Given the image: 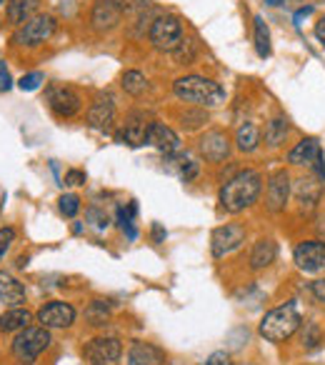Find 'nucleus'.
<instances>
[{"label":"nucleus","mask_w":325,"mask_h":365,"mask_svg":"<svg viewBox=\"0 0 325 365\" xmlns=\"http://www.w3.org/2000/svg\"><path fill=\"white\" fill-rule=\"evenodd\" d=\"M200 365H233V360H230V355L225 353V350H215V353H210Z\"/></svg>","instance_id":"obj_36"},{"label":"nucleus","mask_w":325,"mask_h":365,"mask_svg":"<svg viewBox=\"0 0 325 365\" xmlns=\"http://www.w3.org/2000/svg\"><path fill=\"white\" fill-rule=\"evenodd\" d=\"M120 86L128 96H143V93L148 91V78L143 76L140 71H128V73H123Z\"/></svg>","instance_id":"obj_26"},{"label":"nucleus","mask_w":325,"mask_h":365,"mask_svg":"<svg viewBox=\"0 0 325 365\" xmlns=\"http://www.w3.org/2000/svg\"><path fill=\"white\" fill-rule=\"evenodd\" d=\"M315 38H318V41L323 43V48H325V18H320V21L315 23Z\"/></svg>","instance_id":"obj_42"},{"label":"nucleus","mask_w":325,"mask_h":365,"mask_svg":"<svg viewBox=\"0 0 325 365\" xmlns=\"http://www.w3.org/2000/svg\"><path fill=\"white\" fill-rule=\"evenodd\" d=\"M162 363H165V353L158 345L135 340L128 348V365H162Z\"/></svg>","instance_id":"obj_17"},{"label":"nucleus","mask_w":325,"mask_h":365,"mask_svg":"<svg viewBox=\"0 0 325 365\" xmlns=\"http://www.w3.org/2000/svg\"><path fill=\"white\" fill-rule=\"evenodd\" d=\"M153 240H155V243H162V240H165V230H162L160 225H153Z\"/></svg>","instance_id":"obj_44"},{"label":"nucleus","mask_w":325,"mask_h":365,"mask_svg":"<svg viewBox=\"0 0 325 365\" xmlns=\"http://www.w3.org/2000/svg\"><path fill=\"white\" fill-rule=\"evenodd\" d=\"M58 208H61V213L66 215V218H76L78 210H81V198L73 195V193L63 195V198L58 200Z\"/></svg>","instance_id":"obj_32"},{"label":"nucleus","mask_w":325,"mask_h":365,"mask_svg":"<svg viewBox=\"0 0 325 365\" xmlns=\"http://www.w3.org/2000/svg\"><path fill=\"white\" fill-rule=\"evenodd\" d=\"M145 145H153L158 148L160 153H165V155H173V153L180 150V138L175 135V130H170L165 123H158L153 120L150 128H148V140Z\"/></svg>","instance_id":"obj_14"},{"label":"nucleus","mask_w":325,"mask_h":365,"mask_svg":"<svg viewBox=\"0 0 325 365\" xmlns=\"http://www.w3.org/2000/svg\"><path fill=\"white\" fill-rule=\"evenodd\" d=\"M113 123H115V103L110 96H100L88 110V125L96 130H110Z\"/></svg>","instance_id":"obj_15"},{"label":"nucleus","mask_w":325,"mask_h":365,"mask_svg":"<svg viewBox=\"0 0 325 365\" xmlns=\"http://www.w3.org/2000/svg\"><path fill=\"white\" fill-rule=\"evenodd\" d=\"M260 188H263V175L258 170H240L220 188V208L225 213H243L258 200Z\"/></svg>","instance_id":"obj_1"},{"label":"nucleus","mask_w":325,"mask_h":365,"mask_svg":"<svg viewBox=\"0 0 325 365\" xmlns=\"http://www.w3.org/2000/svg\"><path fill=\"white\" fill-rule=\"evenodd\" d=\"M313 165H315V170H318V178H323V180H325V155H323V153L315 158Z\"/></svg>","instance_id":"obj_43"},{"label":"nucleus","mask_w":325,"mask_h":365,"mask_svg":"<svg viewBox=\"0 0 325 365\" xmlns=\"http://www.w3.org/2000/svg\"><path fill=\"white\" fill-rule=\"evenodd\" d=\"M135 213H138L135 203H128V208L118 210V225H120L123 233H128V238H130V240L138 238V230L133 228V218H135Z\"/></svg>","instance_id":"obj_29"},{"label":"nucleus","mask_w":325,"mask_h":365,"mask_svg":"<svg viewBox=\"0 0 325 365\" xmlns=\"http://www.w3.org/2000/svg\"><path fill=\"white\" fill-rule=\"evenodd\" d=\"M275 255H278V248H275L273 240H268V238L258 240V243H255V248H253V253H250V268H253V270L268 268V265L275 260Z\"/></svg>","instance_id":"obj_22"},{"label":"nucleus","mask_w":325,"mask_h":365,"mask_svg":"<svg viewBox=\"0 0 325 365\" xmlns=\"http://www.w3.org/2000/svg\"><path fill=\"white\" fill-rule=\"evenodd\" d=\"M148 128H150V123L145 120V115H143V113H133V115L125 120V128H123V133L118 135V140L128 143V145H133V148L145 145Z\"/></svg>","instance_id":"obj_19"},{"label":"nucleus","mask_w":325,"mask_h":365,"mask_svg":"<svg viewBox=\"0 0 325 365\" xmlns=\"http://www.w3.org/2000/svg\"><path fill=\"white\" fill-rule=\"evenodd\" d=\"M48 108L58 118H73L81 110V96L68 86H51L48 88Z\"/></svg>","instance_id":"obj_10"},{"label":"nucleus","mask_w":325,"mask_h":365,"mask_svg":"<svg viewBox=\"0 0 325 365\" xmlns=\"http://www.w3.org/2000/svg\"><path fill=\"white\" fill-rule=\"evenodd\" d=\"M3 203H6V193L0 190V208H3Z\"/></svg>","instance_id":"obj_47"},{"label":"nucleus","mask_w":325,"mask_h":365,"mask_svg":"<svg viewBox=\"0 0 325 365\" xmlns=\"http://www.w3.org/2000/svg\"><path fill=\"white\" fill-rule=\"evenodd\" d=\"M255 26H253V31H255V51H258V56L260 58H268L270 56V31H268V26H265V21L260 16H255Z\"/></svg>","instance_id":"obj_28"},{"label":"nucleus","mask_w":325,"mask_h":365,"mask_svg":"<svg viewBox=\"0 0 325 365\" xmlns=\"http://www.w3.org/2000/svg\"><path fill=\"white\" fill-rule=\"evenodd\" d=\"M33 320V315L26 308H11L8 313L0 315V330L3 333H13V330L28 328V323Z\"/></svg>","instance_id":"obj_25"},{"label":"nucleus","mask_w":325,"mask_h":365,"mask_svg":"<svg viewBox=\"0 0 325 365\" xmlns=\"http://www.w3.org/2000/svg\"><path fill=\"white\" fill-rule=\"evenodd\" d=\"M295 200L300 203L303 210H313L320 203V195H323V182H318L315 178H298L293 185Z\"/></svg>","instance_id":"obj_18"},{"label":"nucleus","mask_w":325,"mask_h":365,"mask_svg":"<svg viewBox=\"0 0 325 365\" xmlns=\"http://www.w3.org/2000/svg\"><path fill=\"white\" fill-rule=\"evenodd\" d=\"M290 198V175L285 170H278L270 175L268 180V195H265V203H268L270 213H280L285 210Z\"/></svg>","instance_id":"obj_13"},{"label":"nucleus","mask_w":325,"mask_h":365,"mask_svg":"<svg viewBox=\"0 0 325 365\" xmlns=\"http://www.w3.org/2000/svg\"><path fill=\"white\" fill-rule=\"evenodd\" d=\"M198 173H200L198 163H195V160H185L183 168H180V180H183V182L195 180V178H198Z\"/></svg>","instance_id":"obj_35"},{"label":"nucleus","mask_w":325,"mask_h":365,"mask_svg":"<svg viewBox=\"0 0 325 365\" xmlns=\"http://www.w3.org/2000/svg\"><path fill=\"white\" fill-rule=\"evenodd\" d=\"M13 88V78L11 73H8V68L0 63V93H8Z\"/></svg>","instance_id":"obj_39"},{"label":"nucleus","mask_w":325,"mask_h":365,"mask_svg":"<svg viewBox=\"0 0 325 365\" xmlns=\"http://www.w3.org/2000/svg\"><path fill=\"white\" fill-rule=\"evenodd\" d=\"M86 318L91 320V325H105L108 318H110V308H108L103 300H96V303H91V308L86 310Z\"/></svg>","instance_id":"obj_30"},{"label":"nucleus","mask_w":325,"mask_h":365,"mask_svg":"<svg viewBox=\"0 0 325 365\" xmlns=\"http://www.w3.org/2000/svg\"><path fill=\"white\" fill-rule=\"evenodd\" d=\"M235 143H238V150L253 153L255 148L260 145V128L255 125V123L245 120L243 125L238 128V133H235Z\"/></svg>","instance_id":"obj_24"},{"label":"nucleus","mask_w":325,"mask_h":365,"mask_svg":"<svg viewBox=\"0 0 325 365\" xmlns=\"http://www.w3.org/2000/svg\"><path fill=\"white\" fill-rule=\"evenodd\" d=\"M285 135H288V120H285V118H273V120L265 125V143H268L270 148H278L280 143L285 140Z\"/></svg>","instance_id":"obj_27"},{"label":"nucleus","mask_w":325,"mask_h":365,"mask_svg":"<svg viewBox=\"0 0 325 365\" xmlns=\"http://www.w3.org/2000/svg\"><path fill=\"white\" fill-rule=\"evenodd\" d=\"M86 182V173L83 170H68L66 173V185H83Z\"/></svg>","instance_id":"obj_40"},{"label":"nucleus","mask_w":325,"mask_h":365,"mask_svg":"<svg viewBox=\"0 0 325 365\" xmlns=\"http://www.w3.org/2000/svg\"><path fill=\"white\" fill-rule=\"evenodd\" d=\"M120 18H123L120 0H96V6H93L91 13V26L98 33H108L113 28H118Z\"/></svg>","instance_id":"obj_12"},{"label":"nucleus","mask_w":325,"mask_h":365,"mask_svg":"<svg viewBox=\"0 0 325 365\" xmlns=\"http://www.w3.org/2000/svg\"><path fill=\"white\" fill-rule=\"evenodd\" d=\"M38 323L48 330L56 328H71L76 323V308L71 303H63V300H53V303L43 305L38 310Z\"/></svg>","instance_id":"obj_8"},{"label":"nucleus","mask_w":325,"mask_h":365,"mask_svg":"<svg viewBox=\"0 0 325 365\" xmlns=\"http://www.w3.org/2000/svg\"><path fill=\"white\" fill-rule=\"evenodd\" d=\"M240 365H255V363H240Z\"/></svg>","instance_id":"obj_48"},{"label":"nucleus","mask_w":325,"mask_h":365,"mask_svg":"<svg viewBox=\"0 0 325 365\" xmlns=\"http://www.w3.org/2000/svg\"><path fill=\"white\" fill-rule=\"evenodd\" d=\"M123 353V345L118 338H96L86 345L83 355L91 365H113Z\"/></svg>","instance_id":"obj_11"},{"label":"nucleus","mask_w":325,"mask_h":365,"mask_svg":"<svg viewBox=\"0 0 325 365\" xmlns=\"http://www.w3.org/2000/svg\"><path fill=\"white\" fill-rule=\"evenodd\" d=\"M320 153L323 150H320V143L315 140V138H303V140L290 150L288 160L293 163V165H313Z\"/></svg>","instance_id":"obj_21"},{"label":"nucleus","mask_w":325,"mask_h":365,"mask_svg":"<svg viewBox=\"0 0 325 365\" xmlns=\"http://www.w3.org/2000/svg\"><path fill=\"white\" fill-rule=\"evenodd\" d=\"M310 13H313V6H308V8H303V11L295 13V26H300V21H303L305 16H310Z\"/></svg>","instance_id":"obj_45"},{"label":"nucleus","mask_w":325,"mask_h":365,"mask_svg":"<svg viewBox=\"0 0 325 365\" xmlns=\"http://www.w3.org/2000/svg\"><path fill=\"white\" fill-rule=\"evenodd\" d=\"M310 290H313V295L320 300V303H325V278L315 280V283L310 285Z\"/></svg>","instance_id":"obj_41"},{"label":"nucleus","mask_w":325,"mask_h":365,"mask_svg":"<svg viewBox=\"0 0 325 365\" xmlns=\"http://www.w3.org/2000/svg\"><path fill=\"white\" fill-rule=\"evenodd\" d=\"M46 81L43 78V73H28V76H23L21 81H18V86H21V91H38L41 88V83Z\"/></svg>","instance_id":"obj_33"},{"label":"nucleus","mask_w":325,"mask_h":365,"mask_svg":"<svg viewBox=\"0 0 325 365\" xmlns=\"http://www.w3.org/2000/svg\"><path fill=\"white\" fill-rule=\"evenodd\" d=\"M265 3H268V6H280L283 0H265Z\"/></svg>","instance_id":"obj_46"},{"label":"nucleus","mask_w":325,"mask_h":365,"mask_svg":"<svg viewBox=\"0 0 325 365\" xmlns=\"http://www.w3.org/2000/svg\"><path fill=\"white\" fill-rule=\"evenodd\" d=\"M293 258L303 273H320L325 270V243L323 240H305L295 248Z\"/></svg>","instance_id":"obj_9"},{"label":"nucleus","mask_w":325,"mask_h":365,"mask_svg":"<svg viewBox=\"0 0 325 365\" xmlns=\"http://www.w3.org/2000/svg\"><path fill=\"white\" fill-rule=\"evenodd\" d=\"M48 345H51V330L43 328V325H28L16 335L11 350L13 358L21 365H33L41 358L43 350H48Z\"/></svg>","instance_id":"obj_4"},{"label":"nucleus","mask_w":325,"mask_h":365,"mask_svg":"<svg viewBox=\"0 0 325 365\" xmlns=\"http://www.w3.org/2000/svg\"><path fill=\"white\" fill-rule=\"evenodd\" d=\"M88 218L93 220V225H96V228H108V223H110V220H108V213H100V210L98 208H91L88 210Z\"/></svg>","instance_id":"obj_37"},{"label":"nucleus","mask_w":325,"mask_h":365,"mask_svg":"<svg viewBox=\"0 0 325 365\" xmlns=\"http://www.w3.org/2000/svg\"><path fill=\"white\" fill-rule=\"evenodd\" d=\"M320 343H323V333H320L318 323H305V330H303V345H305L308 350H315Z\"/></svg>","instance_id":"obj_31"},{"label":"nucleus","mask_w":325,"mask_h":365,"mask_svg":"<svg viewBox=\"0 0 325 365\" xmlns=\"http://www.w3.org/2000/svg\"><path fill=\"white\" fill-rule=\"evenodd\" d=\"M300 313L295 303H285L280 308L270 310V313L263 315L258 325V333L263 335L268 343H285L288 338H293L295 330L300 328Z\"/></svg>","instance_id":"obj_3"},{"label":"nucleus","mask_w":325,"mask_h":365,"mask_svg":"<svg viewBox=\"0 0 325 365\" xmlns=\"http://www.w3.org/2000/svg\"><path fill=\"white\" fill-rule=\"evenodd\" d=\"M185 120H190L188 125V130H193V128H198V125H203L205 120H208V115H205V113H188V115H183V123Z\"/></svg>","instance_id":"obj_38"},{"label":"nucleus","mask_w":325,"mask_h":365,"mask_svg":"<svg viewBox=\"0 0 325 365\" xmlns=\"http://www.w3.org/2000/svg\"><path fill=\"white\" fill-rule=\"evenodd\" d=\"M13 240H16V230H13V228H0V260L6 258V253L11 250Z\"/></svg>","instance_id":"obj_34"},{"label":"nucleus","mask_w":325,"mask_h":365,"mask_svg":"<svg viewBox=\"0 0 325 365\" xmlns=\"http://www.w3.org/2000/svg\"><path fill=\"white\" fill-rule=\"evenodd\" d=\"M150 46L160 53H175L183 43V26L175 16H160L150 26Z\"/></svg>","instance_id":"obj_5"},{"label":"nucleus","mask_w":325,"mask_h":365,"mask_svg":"<svg viewBox=\"0 0 325 365\" xmlns=\"http://www.w3.org/2000/svg\"><path fill=\"white\" fill-rule=\"evenodd\" d=\"M36 11H38V0H11L6 13H8V21L21 28L23 23L31 21Z\"/></svg>","instance_id":"obj_23"},{"label":"nucleus","mask_w":325,"mask_h":365,"mask_svg":"<svg viewBox=\"0 0 325 365\" xmlns=\"http://www.w3.org/2000/svg\"><path fill=\"white\" fill-rule=\"evenodd\" d=\"M200 153L205 155V160L210 163H223L230 153V143H228V135L220 130H208L203 138H200Z\"/></svg>","instance_id":"obj_16"},{"label":"nucleus","mask_w":325,"mask_h":365,"mask_svg":"<svg viewBox=\"0 0 325 365\" xmlns=\"http://www.w3.org/2000/svg\"><path fill=\"white\" fill-rule=\"evenodd\" d=\"M243 243H245V228L235 223L220 225V228H215L213 235H210V250H213L215 258H225L228 253L238 250Z\"/></svg>","instance_id":"obj_7"},{"label":"nucleus","mask_w":325,"mask_h":365,"mask_svg":"<svg viewBox=\"0 0 325 365\" xmlns=\"http://www.w3.org/2000/svg\"><path fill=\"white\" fill-rule=\"evenodd\" d=\"M175 98L185 103H195L200 108H215L225 101V91L215 81L203 76H185L173 83Z\"/></svg>","instance_id":"obj_2"},{"label":"nucleus","mask_w":325,"mask_h":365,"mask_svg":"<svg viewBox=\"0 0 325 365\" xmlns=\"http://www.w3.org/2000/svg\"><path fill=\"white\" fill-rule=\"evenodd\" d=\"M0 303H6L8 308H21L26 303V288L18 278L11 273L0 270Z\"/></svg>","instance_id":"obj_20"},{"label":"nucleus","mask_w":325,"mask_h":365,"mask_svg":"<svg viewBox=\"0 0 325 365\" xmlns=\"http://www.w3.org/2000/svg\"><path fill=\"white\" fill-rule=\"evenodd\" d=\"M58 23L53 16H33L28 23H23L21 28H18L16 33H13V43L16 46H28V48H36L41 46V43H46L48 38L56 33Z\"/></svg>","instance_id":"obj_6"}]
</instances>
